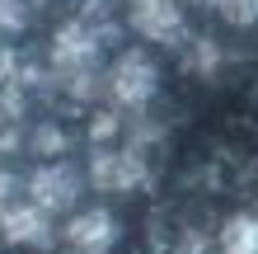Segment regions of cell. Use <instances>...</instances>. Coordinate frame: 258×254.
Masks as SVG:
<instances>
[{
	"label": "cell",
	"mask_w": 258,
	"mask_h": 254,
	"mask_svg": "<svg viewBox=\"0 0 258 254\" xmlns=\"http://www.w3.org/2000/svg\"><path fill=\"white\" fill-rule=\"evenodd\" d=\"M122 240V221H117L108 207H80L61 221V254H113Z\"/></svg>",
	"instance_id": "cell-6"
},
{
	"label": "cell",
	"mask_w": 258,
	"mask_h": 254,
	"mask_svg": "<svg viewBox=\"0 0 258 254\" xmlns=\"http://www.w3.org/2000/svg\"><path fill=\"white\" fill-rule=\"evenodd\" d=\"M216 254H258V212H230L216 231Z\"/></svg>",
	"instance_id": "cell-9"
},
{
	"label": "cell",
	"mask_w": 258,
	"mask_h": 254,
	"mask_svg": "<svg viewBox=\"0 0 258 254\" xmlns=\"http://www.w3.org/2000/svg\"><path fill=\"white\" fill-rule=\"evenodd\" d=\"M71 146V132L56 123V118H38V123H28V141L24 151H33L38 160H61Z\"/></svg>",
	"instance_id": "cell-10"
},
{
	"label": "cell",
	"mask_w": 258,
	"mask_h": 254,
	"mask_svg": "<svg viewBox=\"0 0 258 254\" xmlns=\"http://www.w3.org/2000/svg\"><path fill=\"white\" fill-rule=\"evenodd\" d=\"M0 240L14 245V249H52L61 240V226H56L52 212H42L33 198H24L19 207H10L0 217Z\"/></svg>",
	"instance_id": "cell-7"
},
{
	"label": "cell",
	"mask_w": 258,
	"mask_h": 254,
	"mask_svg": "<svg viewBox=\"0 0 258 254\" xmlns=\"http://www.w3.org/2000/svg\"><path fill=\"white\" fill-rule=\"evenodd\" d=\"M178 57H183V71L188 76H216L221 71V42L211 38V33H192L183 47H178Z\"/></svg>",
	"instance_id": "cell-11"
},
{
	"label": "cell",
	"mask_w": 258,
	"mask_h": 254,
	"mask_svg": "<svg viewBox=\"0 0 258 254\" xmlns=\"http://www.w3.org/2000/svg\"><path fill=\"white\" fill-rule=\"evenodd\" d=\"M113 47V24L99 14H75V19L56 24L47 38V66L42 76L71 104H94L103 99V66H108Z\"/></svg>",
	"instance_id": "cell-1"
},
{
	"label": "cell",
	"mask_w": 258,
	"mask_h": 254,
	"mask_svg": "<svg viewBox=\"0 0 258 254\" xmlns=\"http://www.w3.org/2000/svg\"><path fill=\"white\" fill-rule=\"evenodd\" d=\"M85 170L75 165V160H38L33 170H28V198H33L42 212L52 217H71L80 212V198H85Z\"/></svg>",
	"instance_id": "cell-5"
},
{
	"label": "cell",
	"mask_w": 258,
	"mask_h": 254,
	"mask_svg": "<svg viewBox=\"0 0 258 254\" xmlns=\"http://www.w3.org/2000/svg\"><path fill=\"white\" fill-rule=\"evenodd\" d=\"M174 254H216V240H207L202 231H183L178 245H174Z\"/></svg>",
	"instance_id": "cell-15"
},
{
	"label": "cell",
	"mask_w": 258,
	"mask_h": 254,
	"mask_svg": "<svg viewBox=\"0 0 258 254\" xmlns=\"http://www.w3.org/2000/svg\"><path fill=\"white\" fill-rule=\"evenodd\" d=\"M225 28H253L258 24V0H202Z\"/></svg>",
	"instance_id": "cell-12"
},
{
	"label": "cell",
	"mask_w": 258,
	"mask_h": 254,
	"mask_svg": "<svg viewBox=\"0 0 258 254\" xmlns=\"http://www.w3.org/2000/svg\"><path fill=\"white\" fill-rule=\"evenodd\" d=\"M122 24L150 47H183L192 38L188 28V5L183 0H127Z\"/></svg>",
	"instance_id": "cell-4"
},
{
	"label": "cell",
	"mask_w": 258,
	"mask_h": 254,
	"mask_svg": "<svg viewBox=\"0 0 258 254\" xmlns=\"http://www.w3.org/2000/svg\"><path fill=\"white\" fill-rule=\"evenodd\" d=\"M160 85H164V71L150 47H117L103 66V99H108V109L127 113V118L146 113L155 104Z\"/></svg>",
	"instance_id": "cell-2"
},
{
	"label": "cell",
	"mask_w": 258,
	"mask_h": 254,
	"mask_svg": "<svg viewBox=\"0 0 258 254\" xmlns=\"http://www.w3.org/2000/svg\"><path fill=\"white\" fill-rule=\"evenodd\" d=\"M28 89H14V85H0V160L24 151L28 141Z\"/></svg>",
	"instance_id": "cell-8"
},
{
	"label": "cell",
	"mask_w": 258,
	"mask_h": 254,
	"mask_svg": "<svg viewBox=\"0 0 258 254\" xmlns=\"http://www.w3.org/2000/svg\"><path fill=\"white\" fill-rule=\"evenodd\" d=\"M28 19H33V5L28 0H0V38H19Z\"/></svg>",
	"instance_id": "cell-13"
},
{
	"label": "cell",
	"mask_w": 258,
	"mask_h": 254,
	"mask_svg": "<svg viewBox=\"0 0 258 254\" xmlns=\"http://www.w3.org/2000/svg\"><path fill=\"white\" fill-rule=\"evenodd\" d=\"M85 179H89L94 193H103V198H132V193H141L150 179H155V170H150L146 146L122 137V141H108V146H89Z\"/></svg>",
	"instance_id": "cell-3"
},
{
	"label": "cell",
	"mask_w": 258,
	"mask_h": 254,
	"mask_svg": "<svg viewBox=\"0 0 258 254\" xmlns=\"http://www.w3.org/2000/svg\"><path fill=\"white\" fill-rule=\"evenodd\" d=\"M24 198H28V174H14L10 165H0V217L19 207Z\"/></svg>",
	"instance_id": "cell-14"
}]
</instances>
